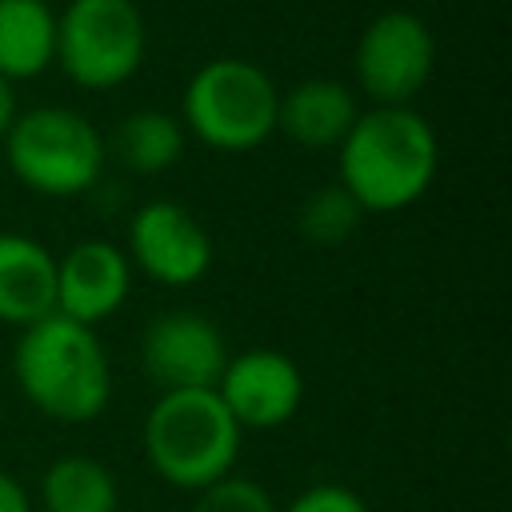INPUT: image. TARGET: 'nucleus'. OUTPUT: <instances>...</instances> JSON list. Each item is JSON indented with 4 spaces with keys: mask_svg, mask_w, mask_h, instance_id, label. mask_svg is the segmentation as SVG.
Masks as SVG:
<instances>
[{
    "mask_svg": "<svg viewBox=\"0 0 512 512\" xmlns=\"http://www.w3.org/2000/svg\"><path fill=\"white\" fill-rule=\"evenodd\" d=\"M440 164V144L432 124L404 108L360 112L336 148L340 188L364 212H400L416 204Z\"/></svg>",
    "mask_w": 512,
    "mask_h": 512,
    "instance_id": "1",
    "label": "nucleus"
},
{
    "mask_svg": "<svg viewBox=\"0 0 512 512\" xmlns=\"http://www.w3.org/2000/svg\"><path fill=\"white\" fill-rule=\"evenodd\" d=\"M12 372L28 404L64 424H84L100 416L112 396V368L104 344L88 324H76L60 312L20 328Z\"/></svg>",
    "mask_w": 512,
    "mask_h": 512,
    "instance_id": "2",
    "label": "nucleus"
},
{
    "mask_svg": "<svg viewBox=\"0 0 512 512\" xmlns=\"http://www.w3.org/2000/svg\"><path fill=\"white\" fill-rule=\"evenodd\" d=\"M240 436L244 432L228 416L216 388L160 392L144 416V456L152 472L188 492L232 476Z\"/></svg>",
    "mask_w": 512,
    "mask_h": 512,
    "instance_id": "3",
    "label": "nucleus"
},
{
    "mask_svg": "<svg viewBox=\"0 0 512 512\" xmlns=\"http://www.w3.org/2000/svg\"><path fill=\"white\" fill-rule=\"evenodd\" d=\"M280 92L264 68L240 56L208 60L180 96V124L216 152H252L276 132Z\"/></svg>",
    "mask_w": 512,
    "mask_h": 512,
    "instance_id": "4",
    "label": "nucleus"
},
{
    "mask_svg": "<svg viewBox=\"0 0 512 512\" xmlns=\"http://www.w3.org/2000/svg\"><path fill=\"white\" fill-rule=\"evenodd\" d=\"M4 156L24 188L40 196H80L100 180L108 152L104 136L84 112L40 104L16 116L4 140Z\"/></svg>",
    "mask_w": 512,
    "mask_h": 512,
    "instance_id": "5",
    "label": "nucleus"
},
{
    "mask_svg": "<svg viewBox=\"0 0 512 512\" xmlns=\"http://www.w3.org/2000/svg\"><path fill=\"white\" fill-rule=\"evenodd\" d=\"M144 16L132 0H72L56 12V64L76 88H120L144 60Z\"/></svg>",
    "mask_w": 512,
    "mask_h": 512,
    "instance_id": "6",
    "label": "nucleus"
},
{
    "mask_svg": "<svg viewBox=\"0 0 512 512\" xmlns=\"http://www.w3.org/2000/svg\"><path fill=\"white\" fill-rule=\"evenodd\" d=\"M352 64L360 88L376 100V108H404L432 76L436 40L416 12L388 8L364 24Z\"/></svg>",
    "mask_w": 512,
    "mask_h": 512,
    "instance_id": "7",
    "label": "nucleus"
},
{
    "mask_svg": "<svg viewBox=\"0 0 512 512\" xmlns=\"http://www.w3.org/2000/svg\"><path fill=\"white\" fill-rule=\"evenodd\" d=\"M128 264L164 288H188L212 268V240L176 200H148L128 224Z\"/></svg>",
    "mask_w": 512,
    "mask_h": 512,
    "instance_id": "8",
    "label": "nucleus"
},
{
    "mask_svg": "<svg viewBox=\"0 0 512 512\" xmlns=\"http://www.w3.org/2000/svg\"><path fill=\"white\" fill-rule=\"evenodd\" d=\"M140 364L160 392L216 388L228 364L224 332L200 312H160L140 336Z\"/></svg>",
    "mask_w": 512,
    "mask_h": 512,
    "instance_id": "9",
    "label": "nucleus"
},
{
    "mask_svg": "<svg viewBox=\"0 0 512 512\" xmlns=\"http://www.w3.org/2000/svg\"><path fill=\"white\" fill-rule=\"evenodd\" d=\"M216 396L224 400L228 416L244 428H280L296 416L300 400H304V376L296 368L292 356L276 352V348H248L240 356H228L220 380H216Z\"/></svg>",
    "mask_w": 512,
    "mask_h": 512,
    "instance_id": "10",
    "label": "nucleus"
},
{
    "mask_svg": "<svg viewBox=\"0 0 512 512\" xmlns=\"http://www.w3.org/2000/svg\"><path fill=\"white\" fill-rule=\"evenodd\" d=\"M132 288V264L112 240H80L56 260V312L76 324L108 320Z\"/></svg>",
    "mask_w": 512,
    "mask_h": 512,
    "instance_id": "11",
    "label": "nucleus"
},
{
    "mask_svg": "<svg viewBox=\"0 0 512 512\" xmlns=\"http://www.w3.org/2000/svg\"><path fill=\"white\" fill-rule=\"evenodd\" d=\"M56 312V256L24 232H0V320L28 328Z\"/></svg>",
    "mask_w": 512,
    "mask_h": 512,
    "instance_id": "12",
    "label": "nucleus"
},
{
    "mask_svg": "<svg viewBox=\"0 0 512 512\" xmlns=\"http://www.w3.org/2000/svg\"><path fill=\"white\" fill-rule=\"evenodd\" d=\"M360 108L348 84L332 76H308L296 88L280 92L276 104V132L296 140L300 148H340L348 128L356 124Z\"/></svg>",
    "mask_w": 512,
    "mask_h": 512,
    "instance_id": "13",
    "label": "nucleus"
},
{
    "mask_svg": "<svg viewBox=\"0 0 512 512\" xmlns=\"http://www.w3.org/2000/svg\"><path fill=\"white\" fill-rule=\"evenodd\" d=\"M56 60V12L48 0H0V80H32Z\"/></svg>",
    "mask_w": 512,
    "mask_h": 512,
    "instance_id": "14",
    "label": "nucleus"
},
{
    "mask_svg": "<svg viewBox=\"0 0 512 512\" xmlns=\"http://www.w3.org/2000/svg\"><path fill=\"white\" fill-rule=\"evenodd\" d=\"M184 144H188V132L180 116L160 108H136L116 124L112 140H104V152H112L116 164L136 176H156L184 156Z\"/></svg>",
    "mask_w": 512,
    "mask_h": 512,
    "instance_id": "15",
    "label": "nucleus"
},
{
    "mask_svg": "<svg viewBox=\"0 0 512 512\" xmlns=\"http://www.w3.org/2000/svg\"><path fill=\"white\" fill-rule=\"evenodd\" d=\"M40 504L44 512H116L120 488L96 456L68 452L48 464L40 480Z\"/></svg>",
    "mask_w": 512,
    "mask_h": 512,
    "instance_id": "16",
    "label": "nucleus"
},
{
    "mask_svg": "<svg viewBox=\"0 0 512 512\" xmlns=\"http://www.w3.org/2000/svg\"><path fill=\"white\" fill-rule=\"evenodd\" d=\"M360 216H364V208L340 184H324V188H312L304 196V204L296 212V228H300V236L308 244L336 248V244H344L356 232Z\"/></svg>",
    "mask_w": 512,
    "mask_h": 512,
    "instance_id": "17",
    "label": "nucleus"
},
{
    "mask_svg": "<svg viewBox=\"0 0 512 512\" xmlns=\"http://www.w3.org/2000/svg\"><path fill=\"white\" fill-rule=\"evenodd\" d=\"M192 512H276V504L256 480L224 476V480H216V484L196 492Z\"/></svg>",
    "mask_w": 512,
    "mask_h": 512,
    "instance_id": "18",
    "label": "nucleus"
},
{
    "mask_svg": "<svg viewBox=\"0 0 512 512\" xmlns=\"http://www.w3.org/2000/svg\"><path fill=\"white\" fill-rule=\"evenodd\" d=\"M284 512H368V504L344 484H312Z\"/></svg>",
    "mask_w": 512,
    "mask_h": 512,
    "instance_id": "19",
    "label": "nucleus"
},
{
    "mask_svg": "<svg viewBox=\"0 0 512 512\" xmlns=\"http://www.w3.org/2000/svg\"><path fill=\"white\" fill-rule=\"evenodd\" d=\"M0 512H32L28 488L8 472H0Z\"/></svg>",
    "mask_w": 512,
    "mask_h": 512,
    "instance_id": "20",
    "label": "nucleus"
},
{
    "mask_svg": "<svg viewBox=\"0 0 512 512\" xmlns=\"http://www.w3.org/2000/svg\"><path fill=\"white\" fill-rule=\"evenodd\" d=\"M16 116H20V108H16V92H12L8 80H0V148H4V140H8L12 124H16Z\"/></svg>",
    "mask_w": 512,
    "mask_h": 512,
    "instance_id": "21",
    "label": "nucleus"
}]
</instances>
